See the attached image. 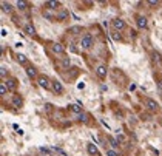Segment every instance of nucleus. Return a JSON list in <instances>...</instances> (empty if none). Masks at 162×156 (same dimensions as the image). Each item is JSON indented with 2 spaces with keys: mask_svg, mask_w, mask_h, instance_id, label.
Listing matches in <instances>:
<instances>
[{
  "mask_svg": "<svg viewBox=\"0 0 162 156\" xmlns=\"http://www.w3.org/2000/svg\"><path fill=\"white\" fill-rule=\"evenodd\" d=\"M116 139H117V142H119V144H121V142H125V141H127L125 134H122V133H119L117 136H116Z\"/></svg>",
  "mask_w": 162,
  "mask_h": 156,
  "instance_id": "obj_24",
  "label": "nucleus"
},
{
  "mask_svg": "<svg viewBox=\"0 0 162 156\" xmlns=\"http://www.w3.org/2000/svg\"><path fill=\"white\" fill-rule=\"evenodd\" d=\"M111 37H113V40H122V37H121V34H119V31L111 33Z\"/></svg>",
  "mask_w": 162,
  "mask_h": 156,
  "instance_id": "obj_26",
  "label": "nucleus"
},
{
  "mask_svg": "<svg viewBox=\"0 0 162 156\" xmlns=\"http://www.w3.org/2000/svg\"><path fill=\"white\" fill-rule=\"evenodd\" d=\"M15 6H17V8L20 9V11H25V9H26V6H28V3H26V2H23V0H17Z\"/></svg>",
  "mask_w": 162,
  "mask_h": 156,
  "instance_id": "obj_15",
  "label": "nucleus"
},
{
  "mask_svg": "<svg viewBox=\"0 0 162 156\" xmlns=\"http://www.w3.org/2000/svg\"><path fill=\"white\" fill-rule=\"evenodd\" d=\"M108 142H110V145L113 148H116L117 145H119V142H117V139L116 138H108Z\"/></svg>",
  "mask_w": 162,
  "mask_h": 156,
  "instance_id": "obj_23",
  "label": "nucleus"
},
{
  "mask_svg": "<svg viewBox=\"0 0 162 156\" xmlns=\"http://www.w3.org/2000/svg\"><path fill=\"white\" fill-rule=\"evenodd\" d=\"M111 26L114 28L116 31H122V30H125V22H123L122 19H114V20H111Z\"/></svg>",
  "mask_w": 162,
  "mask_h": 156,
  "instance_id": "obj_4",
  "label": "nucleus"
},
{
  "mask_svg": "<svg viewBox=\"0 0 162 156\" xmlns=\"http://www.w3.org/2000/svg\"><path fill=\"white\" fill-rule=\"evenodd\" d=\"M136 22H137V26H139V28H142V30H145V28H147V26H148L147 17H144V15H139Z\"/></svg>",
  "mask_w": 162,
  "mask_h": 156,
  "instance_id": "obj_8",
  "label": "nucleus"
},
{
  "mask_svg": "<svg viewBox=\"0 0 162 156\" xmlns=\"http://www.w3.org/2000/svg\"><path fill=\"white\" fill-rule=\"evenodd\" d=\"M39 150H40V153H43L45 156H51L53 155V150L48 148V147H39Z\"/></svg>",
  "mask_w": 162,
  "mask_h": 156,
  "instance_id": "obj_20",
  "label": "nucleus"
},
{
  "mask_svg": "<svg viewBox=\"0 0 162 156\" xmlns=\"http://www.w3.org/2000/svg\"><path fill=\"white\" fill-rule=\"evenodd\" d=\"M62 65H63L65 68L71 65V60H69V57H65V59H63V60H62Z\"/></svg>",
  "mask_w": 162,
  "mask_h": 156,
  "instance_id": "obj_28",
  "label": "nucleus"
},
{
  "mask_svg": "<svg viewBox=\"0 0 162 156\" xmlns=\"http://www.w3.org/2000/svg\"><path fill=\"white\" fill-rule=\"evenodd\" d=\"M68 17H69V14H68L67 9H63V11H60L57 14V20H59V22H63V20H67Z\"/></svg>",
  "mask_w": 162,
  "mask_h": 156,
  "instance_id": "obj_11",
  "label": "nucleus"
},
{
  "mask_svg": "<svg viewBox=\"0 0 162 156\" xmlns=\"http://www.w3.org/2000/svg\"><path fill=\"white\" fill-rule=\"evenodd\" d=\"M22 104H23V102H22V99L19 98V96H14V98H13V105L17 107V108H20Z\"/></svg>",
  "mask_w": 162,
  "mask_h": 156,
  "instance_id": "obj_18",
  "label": "nucleus"
},
{
  "mask_svg": "<svg viewBox=\"0 0 162 156\" xmlns=\"http://www.w3.org/2000/svg\"><path fill=\"white\" fill-rule=\"evenodd\" d=\"M51 51L54 53V54H63V53H65V48H63V45H60V44H53V45H51Z\"/></svg>",
  "mask_w": 162,
  "mask_h": 156,
  "instance_id": "obj_5",
  "label": "nucleus"
},
{
  "mask_svg": "<svg viewBox=\"0 0 162 156\" xmlns=\"http://www.w3.org/2000/svg\"><path fill=\"white\" fill-rule=\"evenodd\" d=\"M51 150H53V153H57V155H60V156H68L67 152H63V150L59 148V147H51Z\"/></svg>",
  "mask_w": 162,
  "mask_h": 156,
  "instance_id": "obj_21",
  "label": "nucleus"
},
{
  "mask_svg": "<svg viewBox=\"0 0 162 156\" xmlns=\"http://www.w3.org/2000/svg\"><path fill=\"white\" fill-rule=\"evenodd\" d=\"M93 37H91L90 34H86V36H83L82 37V40H80V46L83 48V50H90L91 46H93Z\"/></svg>",
  "mask_w": 162,
  "mask_h": 156,
  "instance_id": "obj_1",
  "label": "nucleus"
},
{
  "mask_svg": "<svg viewBox=\"0 0 162 156\" xmlns=\"http://www.w3.org/2000/svg\"><path fill=\"white\" fill-rule=\"evenodd\" d=\"M26 76H28L29 79L39 77V76H37V70H36L34 67H28V68H26Z\"/></svg>",
  "mask_w": 162,
  "mask_h": 156,
  "instance_id": "obj_9",
  "label": "nucleus"
},
{
  "mask_svg": "<svg viewBox=\"0 0 162 156\" xmlns=\"http://www.w3.org/2000/svg\"><path fill=\"white\" fill-rule=\"evenodd\" d=\"M6 87H8V90H15V87H17V80L15 79H6Z\"/></svg>",
  "mask_w": 162,
  "mask_h": 156,
  "instance_id": "obj_12",
  "label": "nucleus"
},
{
  "mask_svg": "<svg viewBox=\"0 0 162 156\" xmlns=\"http://www.w3.org/2000/svg\"><path fill=\"white\" fill-rule=\"evenodd\" d=\"M107 156H119L117 152H114V150H107Z\"/></svg>",
  "mask_w": 162,
  "mask_h": 156,
  "instance_id": "obj_31",
  "label": "nucleus"
},
{
  "mask_svg": "<svg viewBox=\"0 0 162 156\" xmlns=\"http://www.w3.org/2000/svg\"><path fill=\"white\" fill-rule=\"evenodd\" d=\"M147 108L151 110V111H156V110L159 108V104L154 99H147Z\"/></svg>",
  "mask_w": 162,
  "mask_h": 156,
  "instance_id": "obj_7",
  "label": "nucleus"
},
{
  "mask_svg": "<svg viewBox=\"0 0 162 156\" xmlns=\"http://www.w3.org/2000/svg\"><path fill=\"white\" fill-rule=\"evenodd\" d=\"M147 3L150 5V6H158V5H159V2H158V0H148Z\"/></svg>",
  "mask_w": 162,
  "mask_h": 156,
  "instance_id": "obj_30",
  "label": "nucleus"
},
{
  "mask_svg": "<svg viewBox=\"0 0 162 156\" xmlns=\"http://www.w3.org/2000/svg\"><path fill=\"white\" fill-rule=\"evenodd\" d=\"M8 87H6V84H5V82H2V84H0V96H6L8 94Z\"/></svg>",
  "mask_w": 162,
  "mask_h": 156,
  "instance_id": "obj_16",
  "label": "nucleus"
},
{
  "mask_svg": "<svg viewBox=\"0 0 162 156\" xmlns=\"http://www.w3.org/2000/svg\"><path fill=\"white\" fill-rule=\"evenodd\" d=\"M86 150H88L90 155H99V150H97V147L94 144H88L86 145Z\"/></svg>",
  "mask_w": 162,
  "mask_h": 156,
  "instance_id": "obj_13",
  "label": "nucleus"
},
{
  "mask_svg": "<svg viewBox=\"0 0 162 156\" xmlns=\"http://www.w3.org/2000/svg\"><path fill=\"white\" fill-rule=\"evenodd\" d=\"M51 88L56 94H62L63 93V85L60 80H51Z\"/></svg>",
  "mask_w": 162,
  "mask_h": 156,
  "instance_id": "obj_3",
  "label": "nucleus"
},
{
  "mask_svg": "<svg viewBox=\"0 0 162 156\" xmlns=\"http://www.w3.org/2000/svg\"><path fill=\"white\" fill-rule=\"evenodd\" d=\"M59 5H60V3H59L57 0H48V2H46L48 9H56V8L59 6Z\"/></svg>",
  "mask_w": 162,
  "mask_h": 156,
  "instance_id": "obj_14",
  "label": "nucleus"
},
{
  "mask_svg": "<svg viewBox=\"0 0 162 156\" xmlns=\"http://www.w3.org/2000/svg\"><path fill=\"white\" fill-rule=\"evenodd\" d=\"M6 33H8V31L5 30V28H2V36H6Z\"/></svg>",
  "mask_w": 162,
  "mask_h": 156,
  "instance_id": "obj_32",
  "label": "nucleus"
},
{
  "mask_svg": "<svg viewBox=\"0 0 162 156\" xmlns=\"http://www.w3.org/2000/svg\"><path fill=\"white\" fill-rule=\"evenodd\" d=\"M43 15H45L48 20H54V19H56V15H53L50 11H43Z\"/></svg>",
  "mask_w": 162,
  "mask_h": 156,
  "instance_id": "obj_25",
  "label": "nucleus"
},
{
  "mask_svg": "<svg viewBox=\"0 0 162 156\" xmlns=\"http://www.w3.org/2000/svg\"><path fill=\"white\" fill-rule=\"evenodd\" d=\"M79 119L82 122H86V121H88V116H86L85 113H82V115H79Z\"/></svg>",
  "mask_w": 162,
  "mask_h": 156,
  "instance_id": "obj_29",
  "label": "nucleus"
},
{
  "mask_svg": "<svg viewBox=\"0 0 162 156\" xmlns=\"http://www.w3.org/2000/svg\"><path fill=\"white\" fill-rule=\"evenodd\" d=\"M6 73H8V68L5 67V65H2V68H0V76L5 77V76H6Z\"/></svg>",
  "mask_w": 162,
  "mask_h": 156,
  "instance_id": "obj_27",
  "label": "nucleus"
},
{
  "mask_svg": "<svg viewBox=\"0 0 162 156\" xmlns=\"http://www.w3.org/2000/svg\"><path fill=\"white\" fill-rule=\"evenodd\" d=\"M69 108H71L74 113H77V115H82V113H83V111H82V107H79L77 104H73V105H69Z\"/></svg>",
  "mask_w": 162,
  "mask_h": 156,
  "instance_id": "obj_19",
  "label": "nucleus"
},
{
  "mask_svg": "<svg viewBox=\"0 0 162 156\" xmlns=\"http://www.w3.org/2000/svg\"><path fill=\"white\" fill-rule=\"evenodd\" d=\"M25 34L29 36V37L36 36V28H34L32 25H26V26H25Z\"/></svg>",
  "mask_w": 162,
  "mask_h": 156,
  "instance_id": "obj_10",
  "label": "nucleus"
},
{
  "mask_svg": "<svg viewBox=\"0 0 162 156\" xmlns=\"http://www.w3.org/2000/svg\"><path fill=\"white\" fill-rule=\"evenodd\" d=\"M107 73H108V71H107V67H105V65H99V67H97V70H96V74H97L100 79H105Z\"/></svg>",
  "mask_w": 162,
  "mask_h": 156,
  "instance_id": "obj_6",
  "label": "nucleus"
},
{
  "mask_svg": "<svg viewBox=\"0 0 162 156\" xmlns=\"http://www.w3.org/2000/svg\"><path fill=\"white\" fill-rule=\"evenodd\" d=\"M37 84H39V87L45 88V90H48L51 87V80L48 79L46 76H39V77H37Z\"/></svg>",
  "mask_w": 162,
  "mask_h": 156,
  "instance_id": "obj_2",
  "label": "nucleus"
},
{
  "mask_svg": "<svg viewBox=\"0 0 162 156\" xmlns=\"http://www.w3.org/2000/svg\"><path fill=\"white\" fill-rule=\"evenodd\" d=\"M15 59H17V62L22 63V65H25V63L28 62V59H26L25 54H17V56H15Z\"/></svg>",
  "mask_w": 162,
  "mask_h": 156,
  "instance_id": "obj_17",
  "label": "nucleus"
},
{
  "mask_svg": "<svg viewBox=\"0 0 162 156\" xmlns=\"http://www.w3.org/2000/svg\"><path fill=\"white\" fill-rule=\"evenodd\" d=\"M2 9H3V13L9 14V13H11V5H9V3H5V2H2Z\"/></svg>",
  "mask_w": 162,
  "mask_h": 156,
  "instance_id": "obj_22",
  "label": "nucleus"
},
{
  "mask_svg": "<svg viewBox=\"0 0 162 156\" xmlns=\"http://www.w3.org/2000/svg\"><path fill=\"white\" fill-rule=\"evenodd\" d=\"M159 87L162 88V80H159Z\"/></svg>",
  "mask_w": 162,
  "mask_h": 156,
  "instance_id": "obj_33",
  "label": "nucleus"
}]
</instances>
